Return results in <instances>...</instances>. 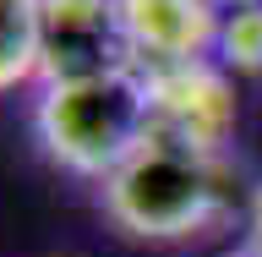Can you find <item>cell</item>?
Instances as JSON below:
<instances>
[{"label": "cell", "mask_w": 262, "mask_h": 257, "mask_svg": "<svg viewBox=\"0 0 262 257\" xmlns=\"http://www.w3.org/2000/svg\"><path fill=\"white\" fill-rule=\"evenodd\" d=\"M147 137L208 159H224L241 131V98H235V71L213 61H175L147 66Z\"/></svg>", "instance_id": "3"}, {"label": "cell", "mask_w": 262, "mask_h": 257, "mask_svg": "<svg viewBox=\"0 0 262 257\" xmlns=\"http://www.w3.org/2000/svg\"><path fill=\"white\" fill-rule=\"evenodd\" d=\"M33 131L60 170L104 186L147 143V77L120 71L88 82H49L33 110Z\"/></svg>", "instance_id": "2"}, {"label": "cell", "mask_w": 262, "mask_h": 257, "mask_svg": "<svg viewBox=\"0 0 262 257\" xmlns=\"http://www.w3.org/2000/svg\"><path fill=\"white\" fill-rule=\"evenodd\" d=\"M224 257H262L257 246H235V252H224Z\"/></svg>", "instance_id": "9"}, {"label": "cell", "mask_w": 262, "mask_h": 257, "mask_svg": "<svg viewBox=\"0 0 262 257\" xmlns=\"http://www.w3.org/2000/svg\"><path fill=\"white\" fill-rule=\"evenodd\" d=\"M213 61L224 66V71H235V77H262V0L224 11Z\"/></svg>", "instance_id": "7"}, {"label": "cell", "mask_w": 262, "mask_h": 257, "mask_svg": "<svg viewBox=\"0 0 262 257\" xmlns=\"http://www.w3.org/2000/svg\"><path fill=\"white\" fill-rule=\"evenodd\" d=\"M219 6H224V11H229V6H251V0H219Z\"/></svg>", "instance_id": "10"}, {"label": "cell", "mask_w": 262, "mask_h": 257, "mask_svg": "<svg viewBox=\"0 0 262 257\" xmlns=\"http://www.w3.org/2000/svg\"><path fill=\"white\" fill-rule=\"evenodd\" d=\"M38 77V0H0V93Z\"/></svg>", "instance_id": "6"}, {"label": "cell", "mask_w": 262, "mask_h": 257, "mask_svg": "<svg viewBox=\"0 0 262 257\" xmlns=\"http://www.w3.org/2000/svg\"><path fill=\"white\" fill-rule=\"evenodd\" d=\"M246 230H251L246 246H257V252H262V181L251 186V197H246Z\"/></svg>", "instance_id": "8"}, {"label": "cell", "mask_w": 262, "mask_h": 257, "mask_svg": "<svg viewBox=\"0 0 262 257\" xmlns=\"http://www.w3.org/2000/svg\"><path fill=\"white\" fill-rule=\"evenodd\" d=\"M241 175L235 159H208L191 148L147 137L110 181H104V213L137 241H191L208 235L235 213Z\"/></svg>", "instance_id": "1"}, {"label": "cell", "mask_w": 262, "mask_h": 257, "mask_svg": "<svg viewBox=\"0 0 262 257\" xmlns=\"http://www.w3.org/2000/svg\"><path fill=\"white\" fill-rule=\"evenodd\" d=\"M120 11H126V33L137 44L142 71L175 61H208L224 22L219 0H120Z\"/></svg>", "instance_id": "5"}, {"label": "cell", "mask_w": 262, "mask_h": 257, "mask_svg": "<svg viewBox=\"0 0 262 257\" xmlns=\"http://www.w3.org/2000/svg\"><path fill=\"white\" fill-rule=\"evenodd\" d=\"M142 71L120 0H38V82Z\"/></svg>", "instance_id": "4"}]
</instances>
